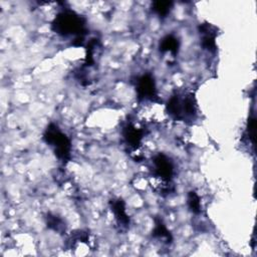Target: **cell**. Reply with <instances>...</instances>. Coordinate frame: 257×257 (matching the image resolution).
<instances>
[{"instance_id": "1", "label": "cell", "mask_w": 257, "mask_h": 257, "mask_svg": "<svg viewBox=\"0 0 257 257\" xmlns=\"http://www.w3.org/2000/svg\"><path fill=\"white\" fill-rule=\"evenodd\" d=\"M51 29L63 37L73 36V45L80 46L86 34L85 19L70 9H64L51 22Z\"/></svg>"}, {"instance_id": "2", "label": "cell", "mask_w": 257, "mask_h": 257, "mask_svg": "<svg viewBox=\"0 0 257 257\" xmlns=\"http://www.w3.org/2000/svg\"><path fill=\"white\" fill-rule=\"evenodd\" d=\"M44 142L53 150L54 155L61 162H67L70 159L71 143L65 134L55 123H50L43 134Z\"/></svg>"}, {"instance_id": "3", "label": "cell", "mask_w": 257, "mask_h": 257, "mask_svg": "<svg viewBox=\"0 0 257 257\" xmlns=\"http://www.w3.org/2000/svg\"><path fill=\"white\" fill-rule=\"evenodd\" d=\"M136 89L140 99L152 101H157L159 99L154 77L149 73H146L138 78L136 82Z\"/></svg>"}, {"instance_id": "4", "label": "cell", "mask_w": 257, "mask_h": 257, "mask_svg": "<svg viewBox=\"0 0 257 257\" xmlns=\"http://www.w3.org/2000/svg\"><path fill=\"white\" fill-rule=\"evenodd\" d=\"M154 172L160 180L170 182L174 175V165L169 157L164 154H158L154 157Z\"/></svg>"}, {"instance_id": "5", "label": "cell", "mask_w": 257, "mask_h": 257, "mask_svg": "<svg viewBox=\"0 0 257 257\" xmlns=\"http://www.w3.org/2000/svg\"><path fill=\"white\" fill-rule=\"evenodd\" d=\"M144 136V132L141 128H138L133 123H126L122 128V137L125 144L128 146L131 150H138L141 145L142 139Z\"/></svg>"}, {"instance_id": "6", "label": "cell", "mask_w": 257, "mask_h": 257, "mask_svg": "<svg viewBox=\"0 0 257 257\" xmlns=\"http://www.w3.org/2000/svg\"><path fill=\"white\" fill-rule=\"evenodd\" d=\"M109 204L117 224L123 228H126L130 225V218L126 214L124 202L121 199H112Z\"/></svg>"}, {"instance_id": "7", "label": "cell", "mask_w": 257, "mask_h": 257, "mask_svg": "<svg viewBox=\"0 0 257 257\" xmlns=\"http://www.w3.org/2000/svg\"><path fill=\"white\" fill-rule=\"evenodd\" d=\"M199 30L202 34V47L208 51H214L216 49V33H214L215 31L213 30V27L208 23H204L199 26Z\"/></svg>"}, {"instance_id": "8", "label": "cell", "mask_w": 257, "mask_h": 257, "mask_svg": "<svg viewBox=\"0 0 257 257\" xmlns=\"http://www.w3.org/2000/svg\"><path fill=\"white\" fill-rule=\"evenodd\" d=\"M179 40L176 36L170 34L166 35L160 42V51L165 53V52H170L172 54H176L179 49Z\"/></svg>"}, {"instance_id": "9", "label": "cell", "mask_w": 257, "mask_h": 257, "mask_svg": "<svg viewBox=\"0 0 257 257\" xmlns=\"http://www.w3.org/2000/svg\"><path fill=\"white\" fill-rule=\"evenodd\" d=\"M153 235H154V237L165 240L168 243L172 241V235H171L170 231L167 229L166 225L161 220H156Z\"/></svg>"}, {"instance_id": "10", "label": "cell", "mask_w": 257, "mask_h": 257, "mask_svg": "<svg viewBox=\"0 0 257 257\" xmlns=\"http://www.w3.org/2000/svg\"><path fill=\"white\" fill-rule=\"evenodd\" d=\"M173 6V2L171 1H155L152 4V10L160 17H166Z\"/></svg>"}, {"instance_id": "11", "label": "cell", "mask_w": 257, "mask_h": 257, "mask_svg": "<svg viewBox=\"0 0 257 257\" xmlns=\"http://www.w3.org/2000/svg\"><path fill=\"white\" fill-rule=\"evenodd\" d=\"M46 224L48 228L57 233H62L65 231V224L63 220L55 215L48 214L46 217Z\"/></svg>"}, {"instance_id": "12", "label": "cell", "mask_w": 257, "mask_h": 257, "mask_svg": "<svg viewBox=\"0 0 257 257\" xmlns=\"http://www.w3.org/2000/svg\"><path fill=\"white\" fill-rule=\"evenodd\" d=\"M187 203H188V207L191 210L192 213L194 214H200L201 213V200L199 195L194 192L191 191L188 194V198H187Z\"/></svg>"}]
</instances>
